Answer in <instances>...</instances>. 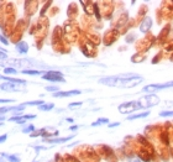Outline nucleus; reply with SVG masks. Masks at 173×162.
I'll return each mask as SVG.
<instances>
[{"mask_svg":"<svg viewBox=\"0 0 173 162\" xmlns=\"http://www.w3.org/2000/svg\"><path fill=\"white\" fill-rule=\"evenodd\" d=\"M0 41L4 43V45H8V43H9V41H8V40H6V38L3 36V35H0Z\"/></svg>","mask_w":173,"mask_h":162,"instance_id":"nucleus-43","label":"nucleus"},{"mask_svg":"<svg viewBox=\"0 0 173 162\" xmlns=\"http://www.w3.org/2000/svg\"><path fill=\"white\" fill-rule=\"evenodd\" d=\"M150 115V111L147 110V111H144V113H140V114H134V115H130L127 120H135V119H140V118H146V116H148Z\"/></svg>","mask_w":173,"mask_h":162,"instance_id":"nucleus-28","label":"nucleus"},{"mask_svg":"<svg viewBox=\"0 0 173 162\" xmlns=\"http://www.w3.org/2000/svg\"><path fill=\"white\" fill-rule=\"evenodd\" d=\"M142 109V105L139 100H132V101H127V103H124L119 106V111L121 114H129V113H132V111H136V110H141Z\"/></svg>","mask_w":173,"mask_h":162,"instance_id":"nucleus-6","label":"nucleus"},{"mask_svg":"<svg viewBox=\"0 0 173 162\" xmlns=\"http://www.w3.org/2000/svg\"><path fill=\"white\" fill-rule=\"evenodd\" d=\"M161 116H173V111H161Z\"/></svg>","mask_w":173,"mask_h":162,"instance_id":"nucleus-39","label":"nucleus"},{"mask_svg":"<svg viewBox=\"0 0 173 162\" xmlns=\"http://www.w3.org/2000/svg\"><path fill=\"white\" fill-rule=\"evenodd\" d=\"M151 26H152V19L151 17H145L142 20V22L140 24V31L144 33H148Z\"/></svg>","mask_w":173,"mask_h":162,"instance_id":"nucleus-17","label":"nucleus"},{"mask_svg":"<svg viewBox=\"0 0 173 162\" xmlns=\"http://www.w3.org/2000/svg\"><path fill=\"white\" fill-rule=\"evenodd\" d=\"M127 21H129V15L127 13H122L120 16H119V20H117V22L115 24V27L117 29H122V27H125V24H127Z\"/></svg>","mask_w":173,"mask_h":162,"instance_id":"nucleus-19","label":"nucleus"},{"mask_svg":"<svg viewBox=\"0 0 173 162\" xmlns=\"http://www.w3.org/2000/svg\"><path fill=\"white\" fill-rule=\"evenodd\" d=\"M46 91L47 92H55V93H57V92H58V87H46Z\"/></svg>","mask_w":173,"mask_h":162,"instance_id":"nucleus-41","label":"nucleus"},{"mask_svg":"<svg viewBox=\"0 0 173 162\" xmlns=\"http://www.w3.org/2000/svg\"><path fill=\"white\" fill-rule=\"evenodd\" d=\"M47 29H48V20L45 17H41L40 19V21L37 22V25H36V32H35V35H36V37H37L38 41H42L43 37L46 36L47 33Z\"/></svg>","mask_w":173,"mask_h":162,"instance_id":"nucleus-7","label":"nucleus"},{"mask_svg":"<svg viewBox=\"0 0 173 162\" xmlns=\"http://www.w3.org/2000/svg\"><path fill=\"white\" fill-rule=\"evenodd\" d=\"M82 92L80 91H68V92H57L55 93V98H59V97H72V95H78Z\"/></svg>","mask_w":173,"mask_h":162,"instance_id":"nucleus-22","label":"nucleus"},{"mask_svg":"<svg viewBox=\"0 0 173 162\" xmlns=\"http://www.w3.org/2000/svg\"><path fill=\"white\" fill-rule=\"evenodd\" d=\"M144 78L135 73H125L121 76H117V88H132V87L140 84Z\"/></svg>","mask_w":173,"mask_h":162,"instance_id":"nucleus-1","label":"nucleus"},{"mask_svg":"<svg viewBox=\"0 0 173 162\" xmlns=\"http://www.w3.org/2000/svg\"><path fill=\"white\" fill-rule=\"evenodd\" d=\"M33 130H35V126H33V125H28L27 128H25V129L22 130V133H25V134H26V133H31V134H32Z\"/></svg>","mask_w":173,"mask_h":162,"instance_id":"nucleus-38","label":"nucleus"},{"mask_svg":"<svg viewBox=\"0 0 173 162\" xmlns=\"http://www.w3.org/2000/svg\"><path fill=\"white\" fill-rule=\"evenodd\" d=\"M67 15H68L69 20H73L77 17V15H78V9H77V4H75V3L69 4L68 10H67Z\"/></svg>","mask_w":173,"mask_h":162,"instance_id":"nucleus-20","label":"nucleus"},{"mask_svg":"<svg viewBox=\"0 0 173 162\" xmlns=\"http://www.w3.org/2000/svg\"><path fill=\"white\" fill-rule=\"evenodd\" d=\"M6 139H8V135H6V134L1 135V136H0V143L4 142V141H6Z\"/></svg>","mask_w":173,"mask_h":162,"instance_id":"nucleus-44","label":"nucleus"},{"mask_svg":"<svg viewBox=\"0 0 173 162\" xmlns=\"http://www.w3.org/2000/svg\"><path fill=\"white\" fill-rule=\"evenodd\" d=\"M135 37H136L135 33H131V35H129V36L126 37V42H132V41L135 40Z\"/></svg>","mask_w":173,"mask_h":162,"instance_id":"nucleus-40","label":"nucleus"},{"mask_svg":"<svg viewBox=\"0 0 173 162\" xmlns=\"http://www.w3.org/2000/svg\"><path fill=\"white\" fill-rule=\"evenodd\" d=\"M0 59H3V61H5V59H8V56H6V52H3V51H0Z\"/></svg>","mask_w":173,"mask_h":162,"instance_id":"nucleus-42","label":"nucleus"},{"mask_svg":"<svg viewBox=\"0 0 173 162\" xmlns=\"http://www.w3.org/2000/svg\"><path fill=\"white\" fill-rule=\"evenodd\" d=\"M56 162H64V158L62 160V157L59 155H56Z\"/></svg>","mask_w":173,"mask_h":162,"instance_id":"nucleus-46","label":"nucleus"},{"mask_svg":"<svg viewBox=\"0 0 173 162\" xmlns=\"http://www.w3.org/2000/svg\"><path fill=\"white\" fill-rule=\"evenodd\" d=\"M42 79L50 81V82H65V79L63 78V74L61 72H57V71H48L46 73H43Z\"/></svg>","mask_w":173,"mask_h":162,"instance_id":"nucleus-11","label":"nucleus"},{"mask_svg":"<svg viewBox=\"0 0 173 162\" xmlns=\"http://www.w3.org/2000/svg\"><path fill=\"white\" fill-rule=\"evenodd\" d=\"M10 101H13L11 99H0V103H10Z\"/></svg>","mask_w":173,"mask_h":162,"instance_id":"nucleus-48","label":"nucleus"},{"mask_svg":"<svg viewBox=\"0 0 173 162\" xmlns=\"http://www.w3.org/2000/svg\"><path fill=\"white\" fill-rule=\"evenodd\" d=\"M55 108V105L52 104V103H50V104H42L38 106V109L41 110V111H48V110H51Z\"/></svg>","mask_w":173,"mask_h":162,"instance_id":"nucleus-29","label":"nucleus"},{"mask_svg":"<svg viewBox=\"0 0 173 162\" xmlns=\"http://www.w3.org/2000/svg\"><path fill=\"white\" fill-rule=\"evenodd\" d=\"M130 162H141V160L137 157H134V158H130Z\"/></svg>","mask_w":173,"mask_h":162,"instance_id":"nucleus-47","label":"nucleus"},{"mask_svg":"<svg viewBox=\"0 0 173 162\" xmlns=\"http://www.w3.org/2000/svg\"><path fill=\"white\" fill-rule=\"evenodd\" d=\"M171 61H172V62H173V55H172V56H171Z\"/></svg>","mask_w":173,"mask_h":162,"instance_id":"nucleus-54","label":"nucleus"},{"mask_svg":"<svg viewBox=\"0 0 173 162\" xmlns=\"http://www.w3.org/2000/svg\"><path fill=\"white\" fill-rule=\"evenodd\" d=\"M119 36H120V30H116V29L108 30L106 32L104 33V37H103L104 45L105 46H111L112 43L117 41Z\"/></svg>","mask_w":173,"mask_h":162,"instance_id":"nucleus-8","label":"nucleus"},{"mask_svg":"<svg viewBox=\"0 0 173 162\" xmlns=\"http://www.w3.org/2000/svg\"><path fill=\"white\" fill-rule=\"evenodd\" d=\"M37 1H26L25 3V13L27 16H31V15L35 14V11L37 9Z\"/></svg>","mask_w":173,"mask_h":162,"instance_id":"nucleus-16","label":"nucleus"},{"mask_svg":"<svg viewBox=\"0 0 173 162\" xmlns=\"http://www.w3.org/2000/svg\"><path fill=\"white\" fill-rule=\"evenodd\" d=\"M77 129H78V126H70V128H69V130H73V131L77 130Z\"/></svg>","mask_w":173,"mask_h":162,"instance_id":"nucleus-51","label":"nucleus"},{"mask_svg":"<svg viewBox=\"0 0 173 162\" xmlns=\"http://www.w3.org/2000/svg\"><path fill=\"white\" fill-rule=\"evenodd\" d=\"M22 73L23 74H30V76H37V74H41L42 72L36 71V69H23Z\"/></svg>","mask_w":173,"mask_h":162,"instance_id":"nucleus-30","label":"nucleus"},{"mask_svg":"<svg viewBox=\"0 0 173 162\" xmlns=\"http://www.w3.org/2000/svg\"><path fill=\"white\" fill-rule=\"evenodd\" d=\"M108 123H109V120L106 119V118H103V119H98L95 123H93L92 126H98V125H100V124H108Z\"/></svg>","mask_w":173,"mask_h":162,"instance_id":"nucleus-33","label":"nucleus"},{"mask_svg":"<svg viewBox=\"0 0 173 162\" xmlns=\"http://www.w3.org/2000/svg\"><path fill=\"white\" fill-rule=\"evenodd\" d=\"M163 47L166 51H168V52H171V51H173V40H169V41H167V42L163 45Z\"/></svg>","mask_w":173,"mask_h":162,"instance_id":"nucleus-31","label":"nucleus"},{"mask_svg":"<svg viewBox=\"0 0 173 162\" xmlns=\"http://www.w3.org/2000/svg\"><path fill=\"white\" fill-rule=\"evenodd\" d=\"M51 5H52V1H47V3H46V5L43 6V9L41 10V17H42L43 15H45V13H46V11H47V8H48V6H51Z\"/></svg>","mask_w":173,"mask_h":162,"instance_id":"nucleus-37","label":"nucleus"},{"mask_svg":"<svg viewBox=\"0 0 173 162\" xmlns=\"http://www.w3.org/2000/svg\"><path fill=\"white\" fill-rule=\"evenodd\" d=\"M73 136H68V137H59V139H45L43 141L50 143H61V142H65V141H69Z\"/></svg>","mask_w":173,"mask_h":162,"instance_id":"nucleus-23","label":"nucleus"},{"mask_svg":"<svg viewBox=\"0 0 173 162\" xmlns=\"http://www.w3.org/2000/svg\"><path fill=\"white\" fill-rule=\"evenodd\" d=\"M120 123H114V124H109V128H114V126H119Z\"/></svg>","mask_w":173,"mask_h":162,"instance_id":"nucleus-49","label":"nucleus"},{"mask_svg":"<svg viewBox=\"0 0 173 162\" xmlns=\"http://www.w3.org/2000/svg\"><path fill=\"white\" fill-rule=\"evenodd\" d=\"M4 72L6 73V74H15L17 71H16L15 68H13V67H6V68L4 69Z\"/></svg>","mask_w":173,"mask_h":162,"instance_id":"nucleus-35","label":"nucleus"},{"mask_svg":"<svg viewBox=\"0 0 173 162\" xmlns=\"http://www.w3.org/2000/svg\"><path fill=\"white\" fill-rule=\"evenodd\" d=\"M154 41H156V37L152 33L148 32L146 35V37H144L140 41H137V43H136V51L140 53L147 52L152 47V45H154Z\"/></svg>","mask_w":173,"mask_h":162,"instance_id":"nucleus-4","label":"nucleus"},{"mask_svg":"<svg viewBox=\"0 0 173 162\" xmlns=\"http://www.w3.org/2000/svg\"><path fill=\"white\" fill-rule=\"evenodd\" d=\"M99 83H100V84H105V86H108V87H116V84H117V76L102 78V79H99Z\"/></svg>","mask_w":173,"mask_h":162,"instance_id":"nucleus-18","label":"nucleus"},{"mask_svg":"<svg viewBox=\"0 0 173 162\" xmlns=\"http://www.w3.org/2000/svg\"><path fill=\"white\" fill-rule=\"evenodd\" d=\"M42 104H45L43 103V100H33V101H27V103H25L23 105H42Z\"/></svg>","mask_w":173,"mask_h":162,"instance_id":"nucleus-34","label":"nucleus"},{"mask_svg":"<svg viewBox=\"0 0 173 162\" xmlns=\"http://www.w3.org/2000/svg\"><path fill=\"white\" fill-rule=\"evenodd\" d=\"M80 4L84 6V11L87 15H92L94 14V4L93 1H80Z\"/></svg>","mask_w":173,"mask_h":162,"instance_id":"nucleus-21","label":"nucleus"},{"mask_svg":"<svg viewBox=\"0 0 173 162\" xmlns=\"http://www.w3.org/2000/svg\"><path fill=\"white\" fill-rule=\"evenodd\" d=\"M80 51L84 53L87 57H94V56H97V48L87 38V36L80 38Z\"/></svg>","mask_w":173,"mask_h":162,"instance_id":"nucleus-5","label":"nucleus"},{"mask_svg":"<svg viewBox=\"0 0 173 162\" xmlns=\"http://www.w3.org/2000/svg\"><path fill=\"white\" fill-rule=\"evenodd\" d=\"M8 157V160L11 162H20V158L16 156V155H10V156H6Z\"/></svg>","mask_w":173,"mask_h":162,"instance_id":"nucleus-36","label":"nucleus"},{"mask_svg":"<svg viewBox=\"0 0 173 162\" xmlns=\"http://www.w3.org/2000/svg\"><path fill=\"white\" fill-rule=\"evenodd\" d=\"M87 38L93 43L94 46H97V45L100 43V38H99V36L97 33H87Z\"/></svg>","mask_w":173,"mask_h":162,"instance_id":"nucleus-26","label":"nucleus"},{"mask_svg":"<svg viewBox=\"0 0 173 162\" xmlns=\"http://www.w3.org/2000/svg\"><path fill=\"white\" fill-rule=\"evenodd\" d=\"M99 4L104 6L103 9H102L103 15L106 17V19H110L112 11H114V3H112V1H102V3H99Z\"/></svg>","mask_w":173,"mask_h":162,"instance_id":"nucleus-14","label":"nucleus"},{"mask_svg":"<svg viewBox=\"0 0 173 162\" xmlns=\"http://www.w3.org/2000/svg\"><path fill=\"white\" fill-rule=\"evenodd\" d=\"M146 13H147V6H141L140 10H139V14L136 16V22H137V21H141V22H142L144 16H145Z\"/></svg>","mask_w":173,"mask_h":162,"instance_id":"nucleus-27","label":"nucleus"},{"mask_svg":"<svg viewBox=\"0 0 173 162\" xmlns=\"http://www.w3.org/2000/svg\"><path fill=\"white\" fill-rule=\"evenodd\" d=\"M64 33L65 37L69 42H74L78 38V33H79V30H78V25L75 24L73 20H68L64 24Z\"/></svg>","mask_w":173,"mask_h":162,"instance_id":"nucleus-3","label":"nucleus"},{"mask_svg":"<svg viewBox=\"0 0 173 162\" xmlns=\"http://www.w3.org/2000/svg\"><path fill=\"white\" fill-rule=\"evenodd\" d=\"M172 3H173V1H172Z\"/></svg>","mask_w":173,"mask_h":162,"instance_id":"nucleus-55","label":"nucleus"},{"mask_svg":"<svg viewBox=\"0 0 173 162\" xmlns=\"http://www.w3.org/2000/svg\"><path fill=\"white\" fill-rule=\"evenodd\" d=\"M4 77L5 76H1V74H0V79H4Z\"/></svg>","mask_w":173,"mask_h":162,"instance_id":"nucleus-53","label":"nucleus"},{"mask_svg":"<svg viewBox=\"0 0 173 162\" xmlns=\"http://www.w3.org/2000/svg\"><path fill=\"white\" fill-rule=\"evenodd\" d=\"M169 31H171V25H166L163 29L161 30L158 37L156 38V40H157V45H158V46H162V45L167 41V37H168Z\"/></svg>","mask_w":173,"mask_h":162,"instance_id":"nucleus-13","label":"nucleus"},{"mask_svg":"<svg viewBox=\"0 0 173 162\" xmlns=\"http://www.w3.org/2000/svg\"><path fill=\"white\" fill-rule=\"evenodd\" d=\"M168 151H169V155H171V156L173 157V146H171V147H169Z\"/></svg>","mask_w":173,"mask_h":162,"instance_id":"nucleus-50","label":"nucleus"},{"mask_svg":"<svg viewBox=\"0 0 173 162\" xmlns=\"http://www.w3.org/2000/svg\"><path fill=\"white\" fill-rule=\"evenodd\" d=\"M145 61V55L144 53H140V52H136L132 57H131V62L132 63H140V62H144Z\"/></svg>","mask_w":173,"mask_h":162,"instance_id":"nucleus-25","label":"nucleus"},{"mask_svg":"<svg viewBox=\"0 0 173 162\" xmlns=\"http://www.w3.org/2000/svg\"><path fill=\"white\" fill-rule=\"evenodd\" d=\"M173 87V81L167 82V83H157V84H150V86H146L142 92L146 93H152L156 91H161V89H166V88H172Z\"/></svg>","mask_w":173,"mask_h":162,"instance_id":"nucleus-10","label":"nucleus"},{"mask_svg":"<svg viewBox=\"0 0 173 162\" xmlns=\"http://www.w3.org/2000/svg\"><path fill=\"white\" fill-rule=\"evenodd\" d=\"M98 152L99 155L103 158H106V160H116L115 158V153H114V150L111 147H109L106 145H100L98 146Z\"/></svg>","mask_w":173,"mask_h":162,"instance_id":"nucleus-12","label":"nucleus"},{"mask_svg":"<svg viewBox=\"0 0 173 162\" xmlns=\"http://www.w3.org/2000/svg\"><path fill=\"white\" fill-rule=\"evenodd\" d=\"M3 156H5V155H0V162H5V160L3 158Z\"/></svg>","mask_w":173,"mask_h":162,"instance_id":"nucleus-52","label":"nucleus"},{"mask_svg":"<svg viewBox=\"0 0 173 162\" xmlns=\"http://www.w3.org/2000/svg\"><path fill=\"white\" fill-rule=\"evenodd\" d=\"M79 105H82V103H80V101H78V103H70L69 108H73V106H79Z\"/></svg>","mask_w":173,"mask_h":162,"instance_id":"nucleus-45","label":"nucleus"},{"mask_svg":"<svg viewBox=\"0 0 173 162\" xmlns=\"http://www.w3.org/2000/svg\"><path fill=\"white\" fill-rule=\"evenodd\" d=\"M162 57H163V52H162V51H159V52L157 53V55H156V56L153 57V59H152V63H153V64L158 63L159 61L162 59Z\"/></svg>","mask_w":173,"mask_h":162,"instance_id":"nucleus-32","label":"nucleus"},{"mask_svg":"<svg viewBox=\"0 0 173 162\" xmlns=\"http://www.w3.org/2000/svg\"><path fill=\"white\" fill-rule=\"evenodd\" d=\"M11 66L13 68H31V67L36 66H43V63H40L35 59H30V58H21V59H5V61H0V66Z\"/></svg>","mask_w":173,"mask_h":162,"instance_id":"nucleus-2","label":"nucleus"},{"mask_svg":"<svg viewBox=\"0 0 173 162\" xmlns=\"http://www.w3.org/2000/svg\"><path fill=\"white\" fill-rule=\"evenodd\" d=\"M0 89L5 92H21V84H16V83H11V82H5L0 86Z\"/></svg>","mask_w":173,"mask_h":162,"instance_id":"nucleus-15","label":"nucleus"},{"mask_svg":"<svg viewBox=\"0 0 173 162\" xmlns=\"http://www.w3.org/2000/svg\"><path fill=\"white\" fill-rule=\"evenodd\" d=\"M16 48L20 53H27L28 51V45L25 41H20L19 43H16Z\"/></svg>","mask_w":173,"mask_h":162,"instance_id":"nucleus-24","label":"nucleus"},{"mask_svg":"<svg viewBox=\"0 0 173 162\" xmlns=\"http://www.w3.org/2000/svg\"><path fill=\"white\" fill-rule=\"evenodd\" d=\"M139 101H140L141 105H142V109H146V108H151L152 105L158 104V103H159V98L157 95H154V94H150V95L141 98Z\"/></svg>","mask_w":173,"mask_h":162,"instance_id":"nucleus-9","label":"nucleus"}]
</instances>
